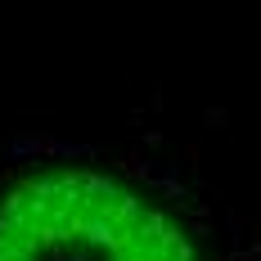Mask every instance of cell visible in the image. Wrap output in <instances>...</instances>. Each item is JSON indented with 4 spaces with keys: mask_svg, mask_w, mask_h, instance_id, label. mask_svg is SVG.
I'll list each match as a JSON object with an SVG mask.
<instances>
[{
    "mask_svg": "<svg viewBox=\"0 0 261 261\" xmlns=\"http://www.w3.org/2000/svg\"><path fill=\"white\" fill-rule=\"evenodd\" d=\"M149 185H153V189H162V198H167L171 207H185V203H189V189H185L180 180H149Z\"/></svg>",
    "mask_w": 261,
    "mask_h": 261,
    "instance_id": "cell-3",
    "label": "cell"
},
{
    "mask_svg": "<svg viewBox=\"0 0 261 261\" xmlns=\"http://www.w3.org/2000/svg\"><path fill=\"white\" fill-rule=\"evenodd\" d=\"M63 261H86V252H72V257H63Z\"/></svg>",
    "mask_w": 261,
    "mask_h": 261,
    "instance_id": "cell-9",
    "label": "cell"
},
{
    "mask_svg": "<svg viewBox=\"0 0 261 261\" xmlns=\"http://www.w3.org/2000/svg\"><path fill=\"white\" fill-rule=\"evenodd\" d=\"M230 261H239V257H230Z\"/></svg>",
    "mask_w": 261,
    "mask_h": 261,
    "instance_id": "cell-10",
    "label": "cell"
},
{
    "mask_svg": "<svg viewBox=\"0 0 261 261\" xmlns=\"http://www.w3.org/2000/svg\"><path fill=\"white\" fill-rule=\"evenodd\" d=\"M117 171H126V176H135V180H153V162H144L140 153H130V158H117Z\"/></svg>",
    "mask_w": 261,
    "mask_h": 261,
    "instance_id": "cell-2",
    "label": "cell"
},
{
    "mask_svg": "<svg viewBox=\"0 0 261 261\" xmlns=\"http://www.w3.org/2000/svg\"><path fill=\"white\" fill-rule=\"evenodd\" d=\"M198 158H203V144H198V140H189V144H185V162H189V167H198Z\"/></svg>",
    "mask_w": 261,
    "mask_h": 261,
    "instance_id": "cell-6",
    "label": "cell"
},
{
    "mask_svg": "<svg viewBox=\"0 0 261 261\" xmlns=\"http://www.w3.org/2000/svg\"><path fill=\"white\" fill-rule=\"evenodd\" d=\"M144 149H162V130H158V126L144 130Z\"/></svg>",
    "mask_w": 261,
    "mask_h": 261,
    "instance_id": "cell-8",
    "label": "cell"
},
{
    "mask_svg": "<svg viewBox=\"0 0 261 261\" xmlns=\"http://www.w3.org/2000/svg\"><path fill=\"white\" fill-rule=\"evenodd\" d=\"M189 234H194V239H212L216 230H212L207 221H189Z\"/></svg>",
    "mask_w": 261,
    "mask_h": 261,
    "instance_id": "cell-7",
    "label": "cell"
},
{
    "mask_svg": "<svg viewBox=\"0 0 261 261\" xmlns=\"http://www.w3.org/2000/svg\"><path fill=\"white\" fill-rule=\"evenodd\" d=\"M23 158H32V135H14L9 140V162H23Z\"/></svg>",
    "mask_w": 261,
    "mask_h": 261,
    "instance_id": "cell-4",
    "label": "cell"
},
{
    "mask_svg": "<svg viewBox=\"0 0 261 261\" xmlns=\"http://www.w3.org/2000/svg\"><path fill=\"white\" fill-rule=\"evenodd\" d=\"M81 239H86L90 248H108V252H113V243H117V230L108 225L99 212H90V216H86V234H81Z\"/></svg>",
    "mask_w": 261,
    "mask_h": 261,
    "instance_id": "cell-1",
    "label": "cell"
},
{
    "mask_svg": "<svg viewBox=\"0 0 261 261\" xmlns=\"http://www.w3.org/2000/svg\"><path fill=\"white\" fill-rule=\"evenodd\" d=\"M225 122H230L225 108H207V113H203V126H207V130H225Z\"/></svg>",
    "mask_w": 261,
    "mask_h": 261,
    "instance_id": "cell-5",
    "label": "cell"
}]
</instances>
